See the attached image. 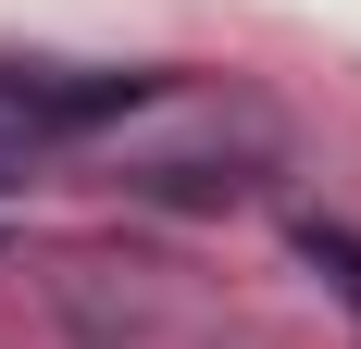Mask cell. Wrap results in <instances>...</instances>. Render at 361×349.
Listing matches in <instances>:
<instances>
[{"label": "cell", "mask_w": 361, "mask_h": 349, "mask_svg": "<svg viewBox=\"0 0 361 349\" xmlns=\"http://www.w3.org/2000/svg\"><path fill=\"white\" fill-rule=\"evenodd\" d=\"M149 75H63V63H0V112L13 125H50V138H87L112 112H137Z\"/></svg>", "instance_id": "cell-1"}, {"label": "cell", "mask_w": 361, "mask_h": 349, "mask_svg": "<svg viewBox=\"0 0 361 349\" xmlns=\"http://www.w3.org/2000/svg\"><path fill=\"white\" fill-rule=\"evenodd\" d=\"M299 249H312V262H324V275L361 300V237H336V225H299Z\"/></svg>", "instance_id": "cell-2"}]
</instances>
